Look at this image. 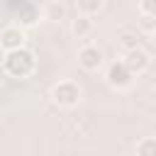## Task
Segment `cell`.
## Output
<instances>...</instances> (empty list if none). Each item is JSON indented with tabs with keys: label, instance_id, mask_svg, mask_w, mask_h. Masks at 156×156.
Segmentation results:
<instances>
[{
	"label": "cell",
	"instance_id": "cell-1",
	"mask_svg": "<svg viewBox=\"0 0 156 156\" xmlns=\"http://www.w3.org/2000/svg\"><path fill=\"white\" fill-rule=\"evenodd\" d=\"M37 68V58L29 49H17V51H7L2 56V71L10 76V78H17V80H24L34 73Z\"/></svg>",
	"mask_w": 156,
	"mask_h": 156
},
{
	"label": "cell",
	"instance_id": "cell-2",
	"mask_svg": "<svg viewBox=\"0 0 156 156\" xmlns=\"http://www.w3.org/2000/svg\"><path fill=\"white\" fill-rule=\"evenodd\" d=\"M51 100L58 105V107H76L80 102V85L76 80H58L54 88H51Z\"/></svg>",
	"mask_w": 156,
	"mask_h": 156
},
{
	"label": "cell",
	"instance_id": "cell-3",
	"mask_svg": "<svg viewBox=\"0 0 156 156\" xmlns=\"http://www.w3.org/2000/svg\"><path fill=\"white\" fill-rule=\"evenodd\" d=\"M105 80H107V85L115 88V90H127V88L134 83V73H132V71L124 66V61L119 58V61H112V63L107 66Z\"/></svg>",
	"mask_w": 156,
	"mask_h": 156
},
{
	"label": "cell",
	"instance_id": "cell-4",
	"mask_svg": "<svg viewBox=\"0 0 156 156\" xmlns=\"http://www.w3.org/2000/svg\"><path fill=\"white\" fill-rule=\"evenodd\" d=\"M102 61H105V54H102L100 46L85 44V46L78 49V66H80L83 71H98V68L102 66Z\"/></svg>",
	"mask_w": 156,
	"mask_h": 156
},
{
	"label": "cell",
	"instance_id": "cell-5",
	"mask_svg": "<svg viewBox=\"0 0 156 156\" xmlns=\"http://www.w3.org/2000/svg\"><path fill=\"white\" fill-rule=\"evenodd\" d=\"M0 46L7 51H17V49H24V29L20 24H7L0 29Z\"/></svg>",
	"mask_w": 156,
	"mask_h": 156
},
{
	"label": "cell",
	"instance_id": "cell-6",
	"mask_svg": "<svg viewBox=\"0 0 156 156\" xmlns=\"http://www.w3.org/2000/svg\"><path fill=\"white\" fill-rule=\"evenodd\" d=\"M122 61H124V66L134 73V76H139V73H144V71H149V66H151V56L139 46V49H134V51H129V54H124L122 56Z\"/></svg>",
	"mask_w": 156,
	"mask_h": 156
},
{
	"label": "cell",
	"instance_id": "cell-7",
	"mask_svg": "<svg viewBox=\"0 0 156 156\" xmlns=\"http://www.w3.org/2000/svg\"><path fill=\"white\" fill-rule=\"evenodd\" d=\"M93 29H95V22H93V17L76 15V17L71 20V32H73V37H78V39H88V37L93 34Z\"/></svg>",
	"mask_w": 156,
	"mask_h": 156
},
{
	"label": "cell",
	"instance_id": "cell-8",
	"mask_svg": "<svg viewBox=\"0 0 156 156\" xmlns=\"http://www.w3.org/2000/svg\"><path fill=\"white\" fill-rule=\"evenodd\" d=\"M41 15H44V20H63L66 17V5L58 2V0H51V2L41 5Z\"/></svg>",
	"mask_w": 156,
	"mask_h": 156
},
{
	"label": "cell",
	"instance_id": "cell-9",
	"mask_svg": "<svg viewBox=\"0 0 156 156\" xmlns=\"http://www.w3.org/2000/svg\"><path fill=\"white\" fill-rule=\"evenodd\" d=\"M102 7H105V0H78V2H76V10H78V15H85V17H93V15H98Z\"/></svg>",
	"mask_w": 156,
	"mask_h": 156
},
{
	"label": "cell",
	"instance_id": "cell-10",
	"mask_svg": "<svg viewBox=\"0 0 156 156\" xmlns=\"http://www.w3.org/2000/svg\"><path fill=\"white\" fill-rule=\"evenodd\" d=\"M22 10H24V12H22V15H17V17H20V20H17V24H20V27H32V24L39 20V15H41V10H37L34 5H27V2L22 5Z\"/></svg>",
	"mask_w": 156,
	"mask_h": 156
},
{
	"label": "cell",
	"instance_id": "cell-11",
	"mask_svg": "<svg viewBox=\"0 0 156 156\" xmlns=\"http://www.w3.org/2000/svg\"><path fill=\"white\" fill-rule=\"evenodd\" d=\"M117 44H119L122 54H129V51L139 49V37H136L134 32H122V34H119V39H117Z\"/></svg>",
	"mask_w": 156,
	"mask_h": 156
},
{
	"label": "cell",
	"instance_id": "cell-12",
	"mask_svg": "<svg viewBox=\"0 0 156 156\" xmlns=\"http://www.w3.org/2000/svg\"><path fill=\"white\" fill-rule=\"evenodd\" d=\"M134 154H136V156H156V136H144V139H139Z\"/></svg>",
	"mask_w": 156,
	"mask_h": 156
},
{
	"label": "cell",
	"instance_id": "cell-13",
	"mask_svg": "<svg viewBox=\"0 0 156 156\" xmlns=\"http://www.w3.org/2000/svg\"><path fill=\"white\" fill-rule=\"evenodd\" d=\"M136 10H139V15H146V17H156V0H139Z\"/></svg>",
	"mask_w": 156,
	"mask_h": 156
},
{
	"label": "cell",
	"instance_id": "cell-14",
	"mask_svg": "<svg viewBox=\"0 0 156 156\" xmlns=\"http://www.w3.org/2000/svg\"><path fill=\"white\" fill-rule=\"evenodd\" d=\"M139 24H141V29H144L146 34H154V32H156V17H146V15H141Z\"/></svg>",
	"mask_w": 156,
	"mask_h": 156
},
{
	"label": "cell",
	"instance_id": "cell-15",
	"mask_svg": "<svg viewBox=\"0 0 156 156\" xmlns=\"http://www.w3.org/2000/svg\"><path fill=\"white\" fill-rule=\"evenodd\" d=\"M151 41H154V44H156V32H154V34H151Z\"/></svg>",
	"mask_w": 156,
	"mask_h": 156
}]
</instances>
